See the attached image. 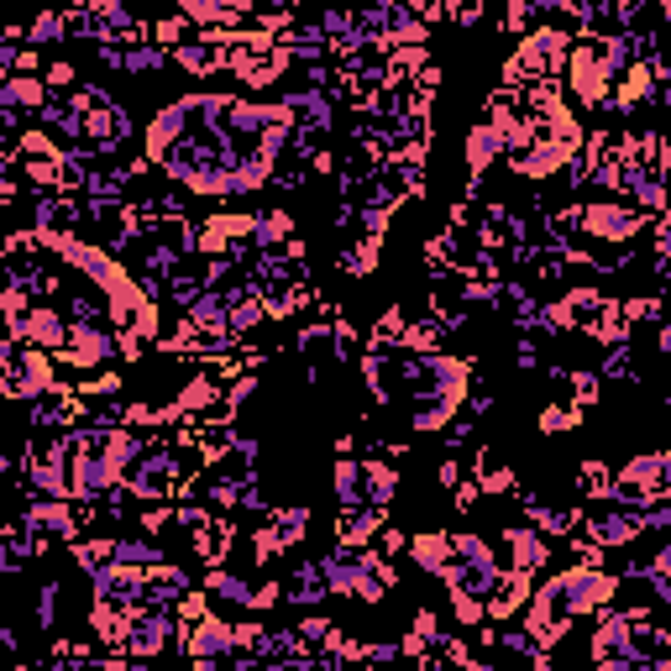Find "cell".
<instances>
[{
  "label": "cell",
  "mask_w": 671,
  "mask_h": 671,
  "mask_svg": "<svg viewBox=\"0 0 671 671\" xmlns=\"http://www.w3.org/2000/svg\"><path fill=\"white\" fill-rule=\"evenodd\" d=\"M247 241H252V252H278V247H288L294 241V211H252Z\"/></svg>",
  "instance_id": "10"
},
{
  "label": "cell",
  "mask_w": 671,
  "mask_h": 671,
  "mask_svg": "<svg viewBox=\"0 0 671 671\" xmlns=\"http://www.w3.org/2000/svg\"><path fill=\"white\" fill-rule=\"evenodd\" d=\"M446 599H452V614L467 624V629L488 624V614H482V599H473V593H456V588H446Z\"/></svg>",
  "instance_id": "28"
},
{
  "label": "cell",
  "mask_w": 671,
  "mask_h": 671,
  "mask_svg": "<svg viewBox=\"0 0 671 671\" xmlns=\"http://www.w3.org/2000/svg\"><path fill=\"white\" fill-rule=\"evenodd\" d=\"M331 629H336V624L326 619V614H305V619L294 624V635H299L305 646H326V640H331Z\"/></svg>",
  "instance_id": "29"
},
{
  "label": "cell",
  "mask_w": 671,
  "mask_h": 671,
  "mask_svg": "<svg viewBox=\"0 0 671 671\" xmlns=\"http://www.w3.org/2000/svg\"><path fill=\"white\" fill-rule=\"evenodd\" d=\"M409 561H414V567H420V572H446V567H452V535H446V530H420V535H409Z\"/></svg>",
  "instance_id": "15"
},
{
  "label": "cell",
  "mask_w": 671,
  "mask_h": 671,
  "mask_svg": "<svg viewBox=\"0 0 671 671\" xmlns=\"http://www.w3.org/2000/svg\"><path fill=\"white\" fill-rule=\"evenodd\" d=\"M493 646L503 650V656H514V661H535V656H541V646H535V640H530L525 629H499V635H493Z\"/></svg>",
  "instance_id": "25"
},
{
  "label": "cell",
  "mask_w": 671,
  "mask_h": 671,
  "mask_svg": "<svg viewBox=\"0 0 671 671\" xmlns=\"http://www.w3.org/2000/svg\"><path fill=\"white\" fill-rule=\"evenodd\" d=\"M551 551H556V546L546 541V535H535L530 525H509V530H503V551H493V556H499V572L535 577V572H546Z\"/></svg>",
  "instance_id": "6"
},
{
  "label": "cell",
  "mask_w": 671,
  "mask_h": 671,
  "mask_svg": "<svg viewBox=\"0 0 671 671\" xmlns=\"http://www.w3.org/2000/svg\"><path fill=\"white\" fill-rule=\"evenodd\" d=\"M5 384H11V399L22 405H37L58 388V367H53L48 352H32V346H16V357L5 367Z\"/></svg>",
  "instance_id": "4"
},
{
  "label": "cell",
  "mask_w": 671,
  "mask_h": 671,
  "mask_svg": "<svg viewBox=\"0 0 671 671\" xmlns=\"http://www.w3.org/2000/svg\"><path fill=\"white\" fill-rule=\"evenodd\" d=\"M26 43H32V53L48 48V43H69V22H64V11H43L37 22L26 26Z\"/></svg>",
  "instance_id": "22"
},
{
  "label": "cell",
  "mask_w": 671,
  "mask_h": 671,
  "mask_svg": "<svg viewBox=\"0 0 671 671\" xmlns=\"http://www.w3.org/2000/svg\"><path fill=\"white\" fill-rule=\"evenodd\" d=\"M168 64H179V69L194 73V79H211L216 69H226V53H220L216 43H205V37H190L184 48L168 53Z\"/></svg>",
  "instance_id": "18"
},
{
  "label": "cell",
  "mask_w": 671,
  "mask_h": 671,
  "mask_svg": "<svg viewBox=\"0 0 671 671\" xmlns=\"http://www.w3.org/2000/svg\"><path fill=\"white\" fill-rule=\"evenodd\" d=\"M84 671H132L126 661H100V667H84Z\"/></svg>",
  "instance_id": "39"
},
{
  "label": "cell",
  "mask_w": 671,
  "mask_h": 671,
  "mask_svg": "<svg viewBox=\"0 0 671 671\" xmlns=\"http://www.w3.org/2000/svg\"><path fill=\"white\" fill-rule=\"evenodd\" d=\"M577 488H582L588 499L599 503V499H609V493H614V473H609L603 462H582V473H577Z\"/></svg>",
  "instance_id": "24"
},
{
  "label": "cell",
  "mask_w": 671,
  "mask_h": 671,
  "mask_svg": "<svg viewBox=\"0 0 671 671\" xmlns=\"http://www.w3.org/2000/svg\"><path fill=\"white\" fill-rule=\"evenodd\" d=\"M572 158H577L572 147L546 143V137H541V143L530 147V152H520V158H514V168H520L525 179H551L556 168H567V163H572Z\"/></svg>",
  "instance_id": "19"
},
{
  "label": "cell",
  "mask_w": 671,
  "mask_h": 671,
  "mask_svg": "<svg viewBox=\"0 0 671 671\" xmlns=\"http://www.w3.org/2000/svg\"><path fill=\"white\" fill-rule=\"evenodd\" d=\"M405 546H409V535H405V530H399V525H384V546H378V556L388 561V556H399Z\"/></svg>",
  "instance_id": "34"
},
{
  "label": "cell",
  "mask_w": 671,
  "mask_h": 671,
  "mask_svg": "<svg viewBox=\"0 0 671 671\" xmlns=\"http://www.w3.org/2000/svg\"><path fill=\"white\" fill-rule=\"evenodd\" d=\"M168 69V53L152 48V43H137V48H121V73H137V79H147V73Z\"/></svg>",
  "instance_id": "21"
},
{
  "label": "cell",
  "mask_w": 671,
  "mask_h": 671,
  "mask_svg": "<svg viewBox=\"0 0 671 671\" xmlns=\"http://www.w3.org/2000/svg\"><path fill=\"white\" fill-rule=\"evenodd\" d=\"M116 357V336L105 331V326H90V331H69V346L58 352V362H69V367H105V362Z\"/></svg>",
  "instance_id": "9"
},
{
  "label": "cell",
  "mask_w": 671,
  "mask_h": 671,
  "mask_svg": "<svg viewBox=\"0 0 671 671\" xmlns=\"http://www.w3.org/2000/svg\"><path fill=\"white\" fill-rule=\"evenodd\" d=\"M331 488H336V520H346V514H362L367 509V482H362V462L352 456H341L331 473Z\"/></svg>",
  "instance_id": "13"
},
{
  "label": "cell",
  "mask_w": 671,
  "mask_h": 671,
  "mask_svg": "<svg viewBox=\"0 0 671 671\" xmlns=\"http://www.w3.org/2000/svg\"><path fill=\"white\" fill-rule=\"evenodd\" d=\"M399 661V640H362V667H394Z\"/></svg>",
  "instance_id": "30"
},
{
  "label": "cell",
  "mask_w": 671,
  "mask_h": 671,
  "mask_svg": "<svg viewBox=\"0 0 671 671\" xmlns=\"http://www.w3.org/2000/svg\"><path fill=\"white\" fill-rule=\"evenodd\" d=\"M111 561H116V567H132V572H152V567L168 561V551L152 535H132V541H111Z\"/></svg>",
  "instance_id": "17"
},
{
  "label": "cell",
  "mask_w": 671,
  "mask_h": 671,
  "mask_svg": "<svg viewBox=\"0 0 671 671\" xmlns=\"http://www.w3.org/2000/svg\"><path fill=\"white\" fill-rule=\"evenodd\" d=\"M514 362H520V367H535V362H541V352H535V341H530V336H520V352H514Z\"/></svg>",
  "instance_id": "36"
},
{
  "label": "cell",
  "mask_w": 671,
  "mask_h": 671,
  "mask_svg": "<svg viewBox=\"0 0 671 671\" xmlns=\"http://www.w3.org/2000/svg\"><path fill=\"white\" fill-rule=\"evenodd\" d=\"M420 671H462V667H452L446 656H425V661H420Z\"/></svg>",
  "instance_id": "38"
},
{
  "label": "cell",
  "mask_w": 671,
  "mask_h": 671,
  "mask_svg": "<svg viewBox=\"0 0 671 671\" xmlns=\"http://www.w3.org/2000/svg\"><path fill=\"white\" fill-rule=\"evenodd\" d=\"M278 588H284V603L305 609V614H320V603L331 599V593H326V577H320V561H315V556H299V561L288 567V577L278 582Z\"/></svg>",
  "instance_id": "8"
},
{
  "label": "cell",
  "mask_w": 671,
  "mask_h": 671,
  "mask_svg": "<svg viewBox=\"0 0 671 671\" xmlns=\"http://www.w3.org/2000/svg\"><path fill=\"white\" fill-rule=\"evenodd\" d=\"M614 488H635V493H646L650 503H661L671 493V456L667 452L635 456L629 467H619V473H614Z\"/></svg>",
  "instance_id": "7"
},
{
  "label": "cell",
  "mask_w": 671,
  "mask_h": 671,
  "mask_svg": "<svg viewBox=\"0 0 671 671\" xmlns=\"http://www.w3.org/2000/svg\"><path fill=\"white\" fill-rule=\"evenodd\" d=\"M530 22H541V5H509L499 26H503V32H514V37H525Z\"/></svg>",
  "instance_id": "31"
},
{
  "label": "cell",
  "mask_w": 671,
  "mask_h": 671,
  "mask_svg": "<svg viewBox=\"0 0 671 671\" xmlns=\"http://www.w3.org/2000/svg\"><path fill=\"white\" fill-rule=\"evenodd\" d=\"M200 593L211 603H226V609H247V614H252V593H258V588H252L247 577H237L231 567H205Z\"/></svg>",
  "instance_id": "11"
},
{
  "label": "cell",
  "mask_w": 671,
  "mask_h": 671,
  "mask_svg": "<svg viewBox=\"0 0 671 671\" xmlns=\"http://www.w3.org/2000/svg\"><path fill=\"white\" fill-rule=\"evenodd\" d=\"M58 599H64V582L48 577L43 593H37V624H43V629H58Z\"/></svg>",
  "instance_id": "27"
},
{
  "label": "cell",
  "mask_w": 671,
  "mask_h": 671,
  "mask_svg": "<svg viewBox=\"0 0 671 671\" xmlns=\"http://www.w3.org/2000/svg\"><path fill=\"white\" fill-rule=\"evenodd\" d=\"M11 341L58 357V352L69 346V320H64V310H53V305H32L22 320H11Z\"/></svg>",
  "instance_id": "5"
},
{
  "label": "cell",
  "mask_w": 671,
  "mask_h": 671,
  "mask_svg": "<svg viewBox=\"0 0 671 671\" xmlns=\"http://www.w3.org/2000/svg\"><path fill=\"white\" fill-rule=\"evenodd\" d=\"M462 158H467V168H473V179H482V173L503 158V137L488 126V121H478V126H467V137H462Z\"/></svg>",
  "instance_id": "14"
},
{
  "label": "cell",
  "mask_w": 671,
  "mask_h": 671,
  "mask_svg": "<svg viewBox=\"0 0 671 671\" xmlns=\"http://www.w3.org/2000/svg\"><path fill=\"white\" fill-rule=\"evenodd\" d=\"M179 635H184V624L173 619L168 609H137L132 619H126V661H137V667H147V661H158L163 650L179 646Z\"/></svg>",
  "instance_id": "3"
},
{
  "label": "cell",
  "mask_w": 671,
  "mask_h": 671,
  "mask_svg": "<svg viewBox=\"0 0 671 671\" xmlns=\"http://www.w3.org/2000/svg\"><path fill=\"white\" fill-rule=\"evenodd\" d=\"M650 220L640 211H629L619 200H593V205H577V237H588L593 247H629V241L646 231Z\"/></svg>",
  "instance_id": "1"
},
{
  "label": "cell",
  "mask_w": 671,
  "mask_h": 671,
  "mask_svg": "<svg viewBox=\"0 0 671 671\" xmlns=\"http://www.w3.org/2000/svg\"><path fill=\"white\" fill-rule=\"evenodd\" d=\"M16 64H22V48H11V43L0 37V79H11V73H16Z\"/></svg>",
  "instance_id": "35"
},
{
  "label": "cell",
  "mask_w": 671,
  "mask_h": 671,
  "mask_svg": "<svg viewBox=\"0 0 671 671\" xmlns=\"http://www.w3.org/2000/svg\"><path fill=\"white\" fill-rule=\"evenodd\" d=\"M435 478H441V488H456V482H462V467H456L452 456H446V462L435 467Z\"/></svg>",
  "instance_id": "37"
},
{
  "label": "cell",
  "mask_w": 671,
  "mask_h": 671,
  "mask_svg": "<svg viewBox=\"0 0 671 671\" xmlns=\"http://www.w3.org/2000/svg\"><path fill=\"white\" fill-rule=\"evenodd\" d=\"M577 425H582V409L577 405H546L541 409V431L561 435V431H577Z\"/></svg>",
  "instance_id": "26"
},
{
  "label": "cell",
  "mask_w": 671,
  "mask_h": 671,
  "mask_svg": "<svg viewBox=\"0 0 671 671\" xmlns=\"http://www.w3.org/2000/svg\"><path fill=\"white\" fill-rule=\"evenodd\" d=\"M73 79H79V69H73L69 58L48 64V73H43V84H48V90H73Z\"/></svg>",
  "instance_id": "32"
},
{
  "label": "cell",
  "mask_w": 671,
  "mask_h": 671,
  "mask_svg": "<svg viewBox=\"0 0 671 671\" xmlns=\"http://www.w3.org/2000/svg\"><path fill=\"white\" fill-rule=\"evenodd\" d=\"M48 105V84L37 73H11L0 79V111H16V116H37Z\"/></svg>",
  "instance_id": "12"
},
{
  "label": "cell",
  "mask_w": 671,
  "mask_h": 671,
  "mask_svg": "<svg viewBox=\"0 0 671 671\" xmlns=\"http://www.w3.org/2000/svg\"><path fill=\"white\" fill-rule=\"evenodd\" d=\"M478 499H482L478 478H462V482L452 488V503H456V509H478Z\"/></svg>",
  "instance_id": "33"
},
{
  "label": "cell",
  "mask_w": 671,
  "mask_h": 671,
  "mask_svg": "<svg viewBox=\"0 0 671 671\" xmlns=\"http://www.w3.org/2000/svg\"><path fill=\"white\" fill-rule=\"evenodd\" d=\"M599 32H588V37H577L572 53H567V90H572L577 105H588V111H603L609 105V90H614V79H609V69H603L599 58V43H593Z\"/></svg>",
  "instance_id": "2"
},
{
  "label": "cell",
  "mask_w": 671,
  "mask_h": 671,
  "mask_svg": "<svg viewBox=\"0 0 671 671\" xmlns=\"http://www.w3.org/2000/svg\"><path fill=\"white\" fill-rule=\"evenodd\" d=\"M69 556H73V567L90 577L111 561V541H69Z\"/></svg>",
  "instance_id": "23"
},
{
  "label": "cell",
  "mask_w": 671,
  "mask_h": 671,
  "mask_svg": "<svg viewBox=\"0 0 671 671\" xmlns=\"http://www.w3.org/2000/svg\"><path fill=\"white\" fill-rule=\"evenodd\" d=\"M362 482H367V509L388 514V509H394V493H399V467L384 462V456H367V462H362Z\"/></svg>",
  "instance_id": "16"
},
{
  "label": "cell",
  "mask_w": 671,
  "mask_h": 671,
  "mask_svg": "<svg viewBox=\"0 0 671 671\" xmlns=\"http://www.w3.org/2000/svg\"><path fill=\"white\" fill-rule=\"evenodd\" d=\"M273 535L284 541V551L310 541V503H278L273 509Z\"/></svg>",
  "instance_id": "20"
}]
</instances>
